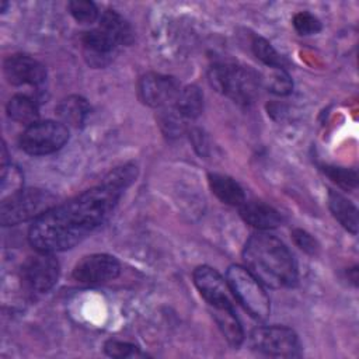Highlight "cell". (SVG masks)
Wrapping results in <instances>:
<instances>
[{
	"label": "cell",
	"mask_w": 359,
	"mask_h": 359,
	"mask_svg": "<svg viewBox=\"0 0 359 359\" xmlns=\"http://www.w3.org/2000/svg\"><path fill=\"white\" fill-rule=\"evenodd\" d=\"M136 177V164H123L108 172L98 185L55 205L32 222L28 230L29 244L43 252L73 248L107 222Z\"/></svg>",
	"instance_id": "cell-1"
},
{
	"label": "cell",
	"mask_w": 359,
	"mask_h": 359,
	"mask_svg": "<svg viewBox=\"0 0 359 359\" xmlns=\"http://www.w3.org/2000/svg\"><path fill=\"white\" fill-rule=\"evenodd\" d=\"M243 261L264 286L286 289L297 283V266L292 252L279 238L265 231H258L245 241Z\"/></svg>",
	"instance_id": "cell-2"
},
{
	"label": "cell",
	"mask_w": 359,
	"mask_h": 359,
	"mask_svg": "<svg viewBox=\"0 0 359 359\" xmlns=\"http://www.w3.org/2000/svg\"><path fill=\"white\" fill-rule=\"evenodd\" d=\"M210 86L240 105L255 101L262 86L261 76L251 66L234 62H217L209 67Z\"/></svg>",
	"instance_id": "cell-3"
},
{
	"label": "cell",
	"mask_w": 359,
	"mask_h": 359,
	"mask_svg": "<svg viewBox=\"0 0 359 359\" xmlns=\"http://www.w3.org/2000/svg\"><path fill=\"white\" fill-rule=\"evenodd\" d=\"M226 280L233 297L252 318L264 321L269 317V296L264 285L245 266L230 265L226 272Z\"/></svg>",
	"instance_id": "cell-4"
},
{
	"label": "cell",
	"mask_w": 359,
	"mask_h": 359,
	"mask_svg": "<svg viewBox=\"0 0 359 359\" xmlns=\"http://www.w3.org/2000/svg\"><path fill=\"white\" fill-rule=\"evenodd\" d=\"M56 198L39 188H21L3 198L0 205V223L15 226L28 220H35L56 205Z\"/></svg>",
	"instance_id": "cell-5"
},
{
	"label": "cell",
	"mask_w": 359,
	"mask_h": 359,
	"mask_svg": "<svg viewBox=\"0 0 359 359\" xmlns=\"http://www.w3.org/2000/svg\"><path fill=\"white\" fill-rule=\"evenodd\" d=\"M69 140V129L57 121H38L21 133L20 146L29 156H46L60 150Z\"/></svg>",
	"instance_id": "cell-6"
},
{
	"label": "cell",
	"mask_w": 359,
	"mask_h": 359,
	"mask_svg": "<svg viewBox=\"0 0 359 359\" xmlns=\"http://www.w3.org/2000/svg\"><path fill=\"white\" fill-rule=\"evenodd\" d=\"M250 344L255 351L273 358H299L302 353L299 337L285 325H266L252 330Z\"/></svg>",
	"instance_id": "cell-7"
},
{
	"label": "cell",
	"mask_w": 359,
	"mask_h": 359,
	"mask_svg": "<svg viewBox=\"0 0 359 359\" xmlns=\"http://www.w3.org/2000/svg\"><path fill=\"white\" fill-rule=\"evenodd\" d=\"M59 273L60 265L53 252L36 251L21 265V280L28 290L35 293L50 290L56 285Z\"/></svg>",
	"instance_id": "cell-8"
},
{
	"label": "cell",
	"mask_w": 359,
	"mask_h": 359,
	"mask_svg": "<svg viewBox=\"0 0 359 359\" xmlns=\"http://www.w3.org/2000/svg\"><path fill=\"white\" fill-rule=\"evenodd\" d=\"M182 86L180 81L161 73H146L140 77L137 93L140 101L151 108H167L174 105Z\"/></svg>",
	"instance_id": "cell-9"
},
{
	"label": "cell",
	"mask_w": 359,
	"mask_h": 359,
	"mask_svg": "<svg viewBox=\"0 0 359 359\" xmlns=\"http://www.w3.org/2000/svg\"><path fill=\"white\" fill-rule=\"evenodd\" d=\"M121 272L119 261L109 254H90L73 268L72 276L83 285H98L115 279Z\"/></svg>",
	"instance_id": "cell-10"
},
{
	"label": "cell",
	"mask_w": 359,
	"mask_h": 359,
	"mask_svg": "<svg viewBox=\"0 0 359 359\" xmlns=\"http://www.w3.org/2000/svg\"><path fill=\"white\" fill-rule=\"evenodd\" d=\"M194 283L199 290L205 302L212 307H226L234 306L233 294L227 285V280L212 266L201 265L195 268Z\"/></svg>",
	"instance_id": "cell-11"
},
{
	"label": "cell",
	"mask_w": 359,
	"mask_h": 359,
	"mask_svg": "<svg viewBox=\"0 0 359 359\" xmlns=\"http://www.w3.org/2000/svg\"><path fill=\"white\" fill-rule=\"evenodd\" d=\"M3 70L7 81L13 86H31L39 88L46 81L45 66L28 55H10L4 60Z\"/></svg>",
	"instance_id": "cell-12"
},
{
	"label": "cell",
	"mask_w": 359,
	"mask_h": 359,
	"mask_svg": "<svg viewBox=\"0 0 359 359\" xmlns=\"http://www.w3.org/2000/svg\"><path fill=\"white\" fill-rule=\"evenodd\" d=\"M119 45L101 28H94L83 34L81 49L86 62L93 67L108 66L118 52Z\"/></svg>",
	"instance_id": "cell-13"
},
{
	"label": "cell",
	"mask_w": 359,
	"mask_h": 359,
	"mask_svg": "<svg viewBox=\"0 0 359 359\" xmlns=\"http://www.w3.org/2000/svg\"><path fill=\"white\" fill-rule=\"evenodd\" d=\"M238 209L243 220L259 231L275 229L282 223L280 213L261 201H245Z\"/></svg>",
	"instance_id": "cell-14"
},
{
	"label": "cell",
	"mask_w": 359,
	"mask_h": 359,
	"mask_svg": "<svg viewBox=\"0 0 359 359\" xmlns=\"http://www.w3.org/2000/svg\"><path fill=\"white\" fill-rule=\"evenodd\" d=\"M208 182L210 187V191L216 198L229 205V206H237L240 208L245 202V194L241 185L231 177L217 172L208 174Z\"/></svg>",
	"instance_id": "cell-15"
},
{
	"label": "cell",
	"mask_w": 359,
	"mask_h": 359,
	"mask_svg": "<svg viewBox=\"0 0 359 359\" xmlns=\"http://www.w3.org/2000/svg\"><path fill=\"white\" fill-rule=\"evenodd\" d=\"M55 111L63 125L81 128L86 123L91 108L88 101L81 95H67L59 101Z\"/></svg>",
	"instance_id": "cell-16"
},
{
	"label": "cell",
	"mask_w": 359,
	"mask_h": 359,
	"mask_svg": "<svg viewBox=\"0 0 359 359\" xmlns=\"http://www.w3.org/2000/svg\"><path fill=\"white\" fill-rule=\"evenodd\" d=\"M212 316L226 341L231 346L238 348L244 341V330L236 314L234 306L212 307Z\"/></svg>",
	"instance_id": "cell-17"
},
{
	"label": "cell",
	"mask_w": 359,
	"mask_h": 359,
	"mask_svg": "<svg viewBox=\"0 0 359 359\" xmlns=\"http://www.w3.org/2000/svg\"><path fill=\"white\" fill-rule=\"evenodd\" d=\"M328 206L332 216L339 222V224L352 233L353 236L358 233V209L356 206L346 199L342 194L330 189L328 192Z\"/></svg>",
	"instance_id": "cell-18"
},
{
	"label": "cell",
	"mask_w": 359,
	"mask_h": 359,
	"mask_svg": "<svg viewBox=\"0 0 359 359\" xmlns=\"http://www.w3.org/2000/svg\"><path fill=\"white\" fill-rule=\"evenodd\" d=\"M98 28L107 32L119 46L133 41V31L129 22L115 10H105L98 18Z\"/></svg>",
	"instance_id": "cell-19"
},
{
	"label": "cell",
	"mask_w": 359,
	"mask_h": 359,
	"mask_svg": "<svg viewBox=\"0 0 359 359\" xmlns=\"http://www.w3.org/2000/svg\"><path fill=\"white\" fill-rule=\"evenodd\" d=\"M7 115L11 121L21 125H32L39 119V108L32 97L17 94L7 102Z\"/></svg>",
	"instance_id": "cell-20"
},
{
	"label": "cell",
	"mask_w": 359,
	"mask_h": 359,
	"mask_svg": "<svg viewBox=\"0 0 359 359\" xmlns=\"http://www.w3.org/2000/svg\"><path fill=\"white\" fill-rule=\"evenodd\" d=\"M185 119H195L203 109V94L198 86H185L181 88L174 105Z\"/></svg>",
	"instance_id": "cell-21"
},
{
	"label": "cell",
	"mask_w": 359,
	"mask_h": 359,
	"mask_svg": "<svg viewBox=\"0 0 359 359\" xmlns=\"http://www.w3.org/2000/svg\"><path fill=\"white\" fill-rule=\"evenodd\" d=\"M269 72L261 77L262 84L276 95H287L293 90V81L285 67H268Z\"/></svg>",
	"instance_id": "cell-22"
},
{
	"label": "cell",
	"mask_w": 359,
	"mask_h": 359,
	"mask_svg": "<svg viewBox=\"0 0 359 359\" xmlns=\"http://www.w3.org/2000/svg\"><path fill=\"white\" fill-rule=\"evenodd\" d=\"M321 171L327 178H330L335 185L344 191H353L358 188V172L353 168L323 165Z\"/></svg>",
	"instance_id": "cell-23"
},
{
	"label": "cell",
	"mask_w": 359,
	"mask_h": 359,
	"mask_svg": "<svg viewBox=\"0 0 359 359\" xmlns=\"http://www.w3.org/2000/svg\"><path fill=\"white\" fill-rule=\"evenodd\" d=\"M158 123L167 136H178L185 129V118L171 105L158 114Z\"/></svg>",
	"instance_id": "cell-24"
},
{
	"label": "cell",
	"mask_w": 359,
	"mask_h": 359,
	"mask_svg": "<svg viewBox=\"0 0 359 359\" xmlns=\"http://www.w3.org/2000/svg\"><path fill=\"white\" fill-rule=\"evenodd\" d=\"M251 46H252L254 55L266 67H283L282 56L276 52V49L265 38H261V36L254 38Z\"/></svg>",
	"instance_id": "cell-25"
},
{
	"label": "cell",
	"mask_w": 359,
	"mask_h": 359,
	"mask_svg": "<svg viewBox=\"0 0 359 359\" xmlns=\"http://www.w3.org/2000/svg\"><path fill=\"white\" fill-rule=\"evenodd\" d=\"M69 13L80 24H93L100 18V11L93 1L73 0L67 3Z\"/></svg>",
	"instance_id": "cell-26"
},
{
	"label": "cell",
	"mask_w": 359,
	"mask_h": 359,
	"mask_svg": "<svg viewBox=\"0 0 359 359\" xmlns=\"http://www.w3.org/2000/svg\"><path fill=\"white\" fill-rule=\"evenodd\" d=\"M292 24L300 35H314V34L321 31L320 20L309 11L296 13L294 17H293Z\"/></svg>",
	"instance_id": "cell-27"
},
{
	"label": "cell",
	"mask_w": 359,
	"mask_h": 359,
	"mask_svg": "<svg viewBox=\"0 0 359 359\" xmlns=\"http://www.w3.org/2000/svg\"><path fill=\"white\" fill-rule=\"evenodd\" d=\"M104 352L111 358H133L142 355L139 346L119 339H108L104 344Z\"/></svg>",
	"instance_id": "cell-28"
},
{
	"label": "cell",
	"mask_w": 359,
	"mask_h": 359,
	"mask_svg": "<svg viewBox=\"0 0 359 359\" xmlns=\"http://www.w3.org/2000/svg\"><path fill=\"white\" fill-rule=\"evenodd\" d=\"M22 188V172L15 165L1 167V191H8L11 194ZM7 195V196H8Z\"/></svg>",
	"instance_id": "cell-29"
},
{
	"label": "cell",
	"mask_w": 359,
	"mask_h": 359,
	"mask_svg": "<svg viewBox=\"0 0 359 359\" xmlns=\"http://www.w3.org/2000/svg\"><path fill=\"white\" fill-rule=\"evenodd\" d=\"M292 238H293V243L302 250L304 251L306 254H310V255H314L317 254L318 251V244L316 241V238L307 233L306 230H302V229H294L292 231Z\"/></svg>",
	"instance_id": "cell-30"
},
{
	"label": "cell",
	"mask_w": 359,
	"mask_h": 359,
	"mask_svg": "<svg viewBox=\"0 0 359 359\" xmlns=\"http://www.w3.org/2000/svg\"><path fill=\"white\" fill-rule=\"evenodd\" d=\"M348 278H351V279H352L353 285H356V283H358V268H356V266H353V268L348 269Z\"/></svg>",
	"instance_id": "cell-31"
}]
</instances>
